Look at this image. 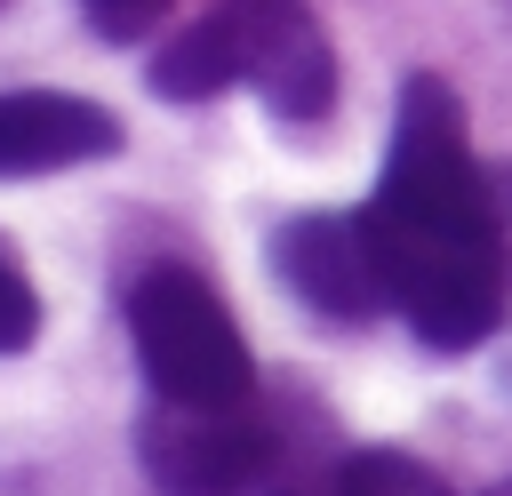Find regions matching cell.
Returning a JSON list of instances; mask_svg holds the SVG:
<instances>
[{"label":"cell","mask_w":512,"mask_h":496,"mask_svg":"<svg viewBox=\"0 0 512 496\" xmlns=\"http://www.w3.org/2000/svg\"><path fill=\"white\" fill-rule=\"evenodd\" d=\"M368 240L392 312L432 352H472L512 312V208L472 160L464 104L440 72H408L384 176L368 192Z\"/></svg>","instance_id":"obj_1"},{"label":"cell","mask_w":512,"mask_h":496,"mask_svg":"<svg viewBox=\"0 0 512 496\" xmlns=\"http://www.w3.org/2000/svg\"><path fill=\"white\" fill-rule=\"evenodd\" d=\"M224 88H256L272 120L312 128L336 112V48L312 0H216L168 48H152V96L208 104Z\"/></svg>","instance_id":"obj_2"},{"label":"cell","mask_w":512,"mask_h":496,"mask_svg":"<svg viewBox=\"0 0 512 496\" xmlns=\"http://www.w3.org/2000/svg\"><path fill=\"white\" fill-rule=\"evenodd\" d=\"M120 304H128V344H136L152 400H176V408H248L256 400V360L240 344V320L192 264H144Z\"/></svg>","instance_id":"obj_3"},{"label":"cell","mask_w":512,"mask_h":496,"mask_svg":"<svg viewBox=\"0 0 512 496\" xmlns=\"http://www.w3.org/2000/svg\"><path fill=\"white\" fill-rule=\"evenodd\" d=\"M136 464L152 496H256L272 472V432L256 408H176L152 400L136 424Z\"/></svg>","instance_id":"obj_4"},{"label":"cell","mask_w":512,"mask_h":496,"mask_svg":"<svg viewBox=\"0 0 512 496\" xmlns=\"http://www.w3.org/2000/svg\"><path fill=\"white\" fill-rule=\"evenodd\" d=\"M272 272L320 320L360 328V320L392 312V288H384V264H376V240H368L360 208H304V216H288L272 232Z\"/></svg>","instance_id":"obj_5"},{"label":"cell","mask_w":512,"mask_h":496,"mask_svg":"<svg viewBox=\"0 0 512 496\" xmlns=\"http://www.w3.org/2000/svg\"><path fill=\"white\" fill-rule=\"evenodd\" d=\"M120 152V112L72 88H0V184Z\"/></svg>","instance_id":"obj_6"},{"label":"cell","mask_w":512,"mask_h":496,"mask_svg":"<svg viewBox=\"0 0 512 496\" xmlns=\"http://www.w3.org/2000/svg\"><path fill=\"white\" fill-rule=\"evenodd\" d=\"M336 496H456V488L408 448H352L336 464Z\"/></svg>","instance_id":"obj_7"},{"label":"cell","mask_w":512,"mask_h":496,"mask_svg":"<svg viewBox=\"0 0 512 496\" xmlns=\"http://www.w3.org/2000/svg\"><path fill=\"white\" fill-rule=\"evenodd\" d=\"M32 336H40V288H32L24 256L0 240V360L8 352H32Z\"/></svg>","instance_id":"obj_8"},{"label":"cell","mask_w":512,"mask_h":496,"mask_svg":"<svg viewBox=\"0 0 512 496\" xmlns=\"http://www.w3.org/2000/svg\"><path fill=\"white\" fill-rule=\"evenodd\" d=\"M80 16H88V32L96 40H136V32H152L176 0H72Z\"/></svg>","instance_id":"obj_9"},{"label":"cell","mask_w":512,"mask_h":496,"mask_svg":"<svg viewBox=\"0 0 512 496\" xmlns=\"http://www.w3.org/2000/svg\"><path fill=\"white\" fill-rule=\"evenodd\" d=\"M280 496H296V488H280Z\"/></svg>","instance_id":"obj_10"}]
</instances>
